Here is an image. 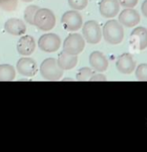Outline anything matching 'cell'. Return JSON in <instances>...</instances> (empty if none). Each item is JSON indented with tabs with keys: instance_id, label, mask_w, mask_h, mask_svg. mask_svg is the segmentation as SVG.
Wrapping results in <instances>:
<instances>
[{
	"instance_id": "obj_13",
	"label": "cell",
	"mask_w": 147,
	"mask_h": 152,
	"mask_svg": "<svg viewBox=\"0 0 147 152\" xmlns=\"http://www.w3.org/2000/svg\"><path fill=\"white\" fill-rule=\"evenodd\" d=\"M89 64L95 72H105L108 68L107 58L100 51H93L89 56Z\"/></svg>"
},
{
	"instance_id": "obj_16",
	"label": "cell",
	"mask_w": 147,
	"mask_h": 152,
	"mask_svg": "<svg viewBox=\"0 0 147 152\" xmlns=\"http://www.w3.org/2000/svg\"><path fill=\"white\" fill-rule=\"evenodd\" d=\"M77 63H78V58H77V56L67 53L64 50L61 51V53L58 55L57 64L63 71L75 68Z\"/></svg>"
},
{
	"instance_id": "obj_12",
	"label": "cell",
	"mask_w": 147,
	"mask_h": 152,
	"mask_svg": "<svg viewBox=\"0 0 147 152\" xmlns=\"http://www.w3.org/2000/svg\"><path fill=\"white\" fill-rule=\"evenodd\" d=\"M131 42L138 50H143L147 48V29L145 27H135L130 34Z\"/></svg>"
},
{
	"instance_id": "obj_18",
	"label": "cell",
	"mask_w": 147,
	"mask_h": 152,
	"mask_svg": "<svg viewBox=\"0 0 147 152\" xmlns=\"http://www.w3.org/2000/svg\"><path fill=\"white\" fill-rule=\"evenodd\" d=\"M38 9H39V7L37 5H29V6H27V8L24 11L25 21L29 23V24H34V16Z\"/></svg>"
},
{
	"instance_id": "obj_11",
	"label": "cell",
	"mask_w": 147,
	"mask_h": 152,
	"mask_svg": "<svg viewBox=\"0 0 147 152\" xmlns=\"http://www.w3.org/2000/svg\"><path fill=\"white\" fill-rule=\"evenodd\" d=\"M120 4L118 0H101L99 3V12L105 18H112L119 12Z\"/></svg>"
},
{
	"instance_id": "obj_3",
	"label": "cell",
	"mask_w": 147,
	"mask_h": 152,
	"mask_svg": "<svg viewBox=\"0 0 147 152\" xmlns=\"http://www.w3.org/2000/svg\"><path fill=\"white\" fill-rule=\"evenodd\" d=\"M55 15L48 8H39L34 16V24L43 31H49L55 26Z\"/></svg>"
},
{
	"instance_id": "obj_25",
	"label": "cell",
	"mask_w": 147,
	"mask_h": 152,
	"mask_svg": "<svg viewBox=\"0 0 147 152\" xmlns=\"http://www.w3.org/2000/svg\"><path fill=\"white\" fill-rule=\"evenodd\" d=\"M141 12L145 17H147V0H144L141 5Z\"/></svg>"
},
{
	"instance_id": "obj_21",
	"label": "cell",
	"mask_w": 147,
	"mask_h": 152,
	"mask_svg": "<svg viewBox=\"0 0 147 152\" xmlns=\"http://www.w3.org/2000/svg\"><path fill=\"white\" fill-rule=\"evenodd\" d=\"M17 0H0V7L5 11H13L17 7Z\"/></svg>"
},
{
	"instance_id": "obj_9",
	"label": "cell",
	"mask_w": 147,
	"mask_h": 152,
	"mask_svg": "<svg viewBox=\"0 0 147 152\" xmlns=\"http://www.w3.org/2000/svg\"><path fill=\"white\" fill-rule=\"evenodd\" d=\"M136 63L130 53H122L116 61V69L121 74L130 75L135 69Z\"/></svg>"
},
{
	"instance_id": "obj_5",
	"label": "cell",
	"mask_w": 147,
	"mask_h": 152,
	"mask_svg": "<svg viewBox=\"0 0 147 152\" xmlns=\"http://www.w3.org/2000/svg\"><path fill=\"white\" fill-rule=\"evenodd\" d=\"M85 39L79 33H71L63 42V50L70 55L77 56L84 50Z\"/></svg>"
},
{
	"instance_id": "obj_22",
	"label": "cell",
	"mask_w": 147,
	"mask_h": 152,
	"mask_svg": "<svg viewBox=\"0 0 147 152\" xmlns=\"http://www.w3.org/2000/svg\"><path fill=\"white\" fill-rule=\"evenodd\" d=\"M68 4L74 10H83L88 4V0H68Z\"/></svg>"
},
{
	"instance_id": "obj_27",
	"label": "cell",
	"mask_w": 147,
	"mask_h": 152,
	"mask_svg": "<svg viewBox=\"0 0 147 152\" xmlns=\"http://www.w3.org/2000/svg\"><path fill=\"white\" fill-rule=\"evenodd\" d=\"M64 81H72V80H71V79H68V78H67V79H64Z\"/></svg>"
},
{
	"instance_id": "obj_20",
	"label": "cell",
	"mask_w": 147,
	"mask_h": 152,
	"mask_svg": "<svg viewBox=\"0 0 147 152\" xmlns=\"http://www.w3.org/2000/svg\"><path fill=\"white\" fill-rule=\"evenodd\" d=\"M135 76L138 81H147V64H141L136 68Z\"/></svg>"
},
{
	"instance_id": "obj_15",
	"label": "cell",
	"mask_w": 147,
	"mask_h": 152,
	"mask_svg": "<svg viewBox=\"0 0 147 152\" xmlns=\"http://www.w3.org/2000/svg\"><path fill=\"white\" fill-rule=\"evenodd\" d=\"M4 29L12 35H23L26 31V25L21 19L9 18L4 23Z\"/></svg>"
},
{
	"instance_id": "obj_10",
	"label": "cell",
	"mask_w": 147,
	"mask_h": 152,
	"mask_svg": "<svg viewBox=\"0 0 147 152\" xmlns=\"http://www.w3.org/2000/svg\"><path fill=\"white\" fill-rule=\"evenodd\" d=\"M17 72L24 77H33L37 72V64L31 58H21L16 64Z\"/></svg>"
},
{
	"instance_id": "obj_23",
	"label": "cell",
	"mask_w": 147,
	"mask_h": 152,
	"mask_svg": "<svg viewBox=\"0 0 147 152\" xmlns=\"http://www.w3.org/2000/svg\"><path fill=\"white\" fill-rule=\"evenodd\" d=\"M120 6L125 7V8H133L136 6L138 0H118Z\"/></svg>"
},
{
	"instance_id": "obj_4",
	"label": "cell",
	"mask_w": 147,
	"mask_h": 152,
	"mask_svg": "<svg viewBox=\"0 0 147 152\" xmlns=\"http://www.w3.org/2000/svg\"><path fill=\"white\" fill-rule=\"evenodd\" d=\"M82 33H83L84 39L88 43L96 45L101 40L102 30L99 24L95 20H88L82 24Z\"/></svg>"
},
{
	"instance_id": "obj_24",
	"label": "cell",
	"mask_w": 147,
	"mask_h": 152,
	"mask_svg": "<svg viewBox=\"0 0 147 152\" xmlns=\"http://www.w3.org/2000/svg\"><path fill=\"white\" fill-rule=\"evenodd\" d=\"M89 81H91V82H97V81H101V82H105V81H107L106 80V77L104 76L103 74H93L91 76V78H90Z\"/></svg>"
},
{
	"instance_id": "obj_17",
	"label": "cell",
	"mask_w": 147,
	"mask_h": 152,
	"mask_svg": "<svg viewBox=\"0 0 147 152\" xmlns=\"http://www.w3.org/2000/svg\"><path fill=\"white\" fill-rule=\"evenodd\" d=\"M15 75V69L11 65H0V82L13 81Z\"/></svg>"
},
{
	"instance_id": "obj_2",
	"label": "cell",
	"mask_w": 147,
	"mask_h": 152,
	"mask_svg": "<svg viewBox=\"0 0 147 152\" xmlns=\"http://www.w3.org/2000/svg\"><path fill=\"white\" fill-rule=\"evenodd\" d=\"M40 74L47 81H58L63 75V69L58 66L57 60L53 58H46L40 66Z\"/></svg>"
},
{
	"instance_id": "obj_6",
	"label": "cell",
	"mask_w": 147,
	"mask_h": 152,
	"mask_svg": "<svg viewBox=\"0 0 147 152\" xmlns=\"http://www.w3.org/2000/svg\"><path fill=\"white\" fill-rule=\"evenodd\" d=\"M61 23L63 27L68 31H77L79 28H81L83 24L82 16L77 10H69L61 17Z\"/></svg>"
},
{
	"instance_id": "obj_26",
	"label": "cell",
	"mask_w": 147,
	"mask_h": 152,
	"mask_svg": "<svg viewBox=\"0 0 147 152\" xmlns=\"http://www.w3.org/2000/svg\"><path fill=\"white\" fill-rule=\"evenodd\" d=\"M22 1H24V2H31V1H33V0H22Z\"/></svg>"
},
{
	"instance_id": "obj_7",
	"label": "cell",
	"mask_w": 147,
	"mask_h": 152,
	"mask_svg": "<svg viewBox=\"0 0 147 152\" xmlns=\"http://www.w3.org/2000/svg\"><path fill=\"white\" fill-rule=\"evenodd\" d=\"M61 45V39L55 33H45L38 39V46L45 53L57 51Z\"/></svg>"
},
{
	"instance_id": "obj_1",
	"label": "cell",
	"mask_w": 147,
	"mask_h": 152,
	"mask_svg": "<svg viewBox=\"0 0 147 152\" xmlns=\"http://www.w3.org/2000/svg\"><path fill=\"white\" fill-rule=\"evenodd\" d=\"M102 35L105 42L110 45H119L124 38V29L119 21L111 19L104 24Z\"/></svg>"
},
{
	"instance_id": "obj_8",
	"label": "cell",
	"mask_w": 147,
	"mask_h": 152,
	"mask_svg": "<svg viewBox=\"0 0 147 152\" xmlns=\"http://www.w3.org/2000/svg\"><path fill=\"white\" fill-rule=\"evenodd\" d=\"M118 21L122 26L133 27L140 22V15L135 9L125 8L120 12L119 16H118Z\"/></svg>"
},
{
	"instance_id": "obj_14",
	"label": "cell",
	"mask_w": 147,
	"mask_h": 152,
	"mask_svg": "<svg viewBox=\"0 0 147 152\" xmlns=\"http://www.w3.org/2000/svg\"><path fill=\"white\" fill-rule=\"evenodd\" d=\"M17 51L21 56H30L35 50L34 38L30 35H23L17 42Z\"/></svg>"
},
{
	"instance_id": "obj_19",
	"label": "cell",
	"mask_w": 147,
	"mask_h": 152,
	"mask_svg": "<svg viewBox=\"0 0 147 152\" xmlns=\"http://www.w3.org/2000/svg\"><path fill=\"white\" fill-rule=\"evenodd\" d=\"M94 74V69L90 68H81L76 74L77 81H89L91 76Z\"/></svg>"
}]
</instances>
